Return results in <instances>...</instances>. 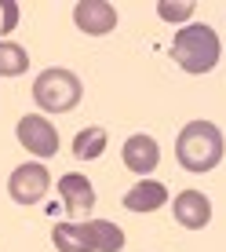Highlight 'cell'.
I'll list each match as a JSON object with an SVG mask.
<instances>
[{"mask_svg":"<svg viewBox=\"0 0 226 252\" xmlns=\"http://www.w3.org/2000/svg\"><path fill=\"white\" fill-rule=\"evenodd\" d=\"M51 241H55L58 252H91L88 249V238H84V230H81V223H55Z\"/></svg>","mask_w":226,"mask_h":252,"instance_id":"4fadbf2b","label":"cell"},{"mask_svg":"<svg viewBox=\"0 0 226 252\" xmlns=\"http://www.w3.org/2000/svg\"><path fill=\"white\" fill-rule=\"evenodd\" d=\"M58 194H62V205H66V212L73 216V220H81V216H88L95 208V187L81 172H66V176L58 179Z\"/></svg>","mask_w":226,"mask_h":252,"instance_id":"ba28073f","label":"cell"},{"mask_svg":"<svg viewBox=\"0 0 226 252\" xmlns=\"http://www.w3.org/2000/svg\"><path fill=\"white\" fill-rule=\"evenodd\" d=\"M171 208H175V220L186 230H204L208 220H212V201H208L201 190H182Z\"/></svg>","mask_w":226,"mask_h":252,"instance_id":"9c48e42d","label":"cell"},{"mask_svg":"<svg viewBox=\"0 0 226 252\" xmlns=\"http://www.w3.org/2000/svg\"><path fill=\"white\" fill-rule=\"evenodd\" d=\"M157 15L161 19H168V22H179V19H190V15H194V4H168V0H161L157 4Z\"/></svg>","mask_w":226,"mask_h":252,"instance_id":"9a60e30c","label":"cell"},{"mask_svg":"<svg viewBox=\"0 0 226 252\" xmlns=\"http://www.w3.org/2000/svg\"><path fill=\"white\" fill-rule=\"evenodd\" d=\"M175 158L186 172H212L223 161V132L212 121H190L175 139Z\"/></svg>","mask_w":226,"mask_h":252,"instance_id":"6da1fadb","label":"cell"},{"mask_svg":"<svg viewBox=\"0 0 226 252\" xmlns=\"http://www.w3.org/2000/svg\"><path fill=\"white\" fill-rule=\"evenodd\" d=\"M219 33L212 30V26L204 22H194L186 26V30L175 33V40H171V59L186 69V73H208V69H215L219 63Z\"/></svg>","mask_w":226,"mask_h":252,"instance_id":"7a4b0ae2","label":"cell"},{"mask_svg":"<svg viewBox=\"0 0 226 252\" xmlns=\"http://www.w3.org/2000/svg\"><path fill=\"white\" fill-rule=\"evenodd\" d=\"M81 95H84L81 77L73 69H62V66H51L33 81V99L48 114H69V110H77L81 106Z\"/></svg>","mask_w":226,"mask_h":252,"instance_id":"3957f363","label":"cell"},{"mask_svg":"<svg viewBox=\"0 0 226 252\" xmlns=\"http://www.w3.org/2000/svg\"><path fill=\"white\" fill-rule=\"evenodd\" d=\"M168 201V187L157 183V179H142L124 194V208L128 212H157V208Z\"/></svg>","mask_w":226,"mask_h":252,"instance_id":"30bf717a","label":"cell"},{"mask_svg":"<svg viewBox=\"0 0 226 252\" xmlns=\"http://www.w3.org/2000/svg\"><path fill=\"white\" fill-rule=\"evenodd\" d=\"M48 187H51V176H48L44 164H37V161L19 164V168L11 172V179H7V194L19 205H37L40 197L48 194Z\"/></svg>","mask_w":226,"mask_h":252,"instance_id":"5b68a950","label":"cell"},{"mask_svg":"<svg viewBox=\"0 0 226 252\" xmlns=\"http://www.w3.org/2000/svg\"><path fill=\"white\" fill-rule=\"evenodd\" d=\"M106 150V132L102 128H81L73 139V158L77 161H95L99 154Z\"/></svg>","mask_w":226,"mask_h":252,"instance_id":"7c38bea8","label":"cell"},{"mask_svg":"<svg viewBox=\"0 0 226 252\" xmlns=\"http://www.w3.org/2000/svg\"><path fill=\"white\" fill-rule=\"evenodd\" d=\"M73 22L88 37H106V33L117 30V7L106 4V0H81L73 7Z\"/></svg>","mask_w":226,"mask_h":252,"instance_id":"8992f818","label":"cell"},{"mask_svg":"<svg viewBox=\"0 0 226 252\" xmlns=\"http://www.w3.org/2000/svg\"><path fill=\"white\" fill-rule=\"evenodd\" d=\"M84 238H88V249L91 252H120L124 249V230L110 220H91V223H81Z\"/></svg>","mask_w":226,"mask_h":252,"instance_id":"8fae6325","label":"cell"},{"mask_svg":"<svg viewBox=\"0 0 226 252\" xmlns=\"http://www.w3.org/2000/svg\"><path fill=\"white\" fill-rule=\"evenodd\" d=\"M26 69H29L26 48L11 44V40H0V77H22Z\"/></svg>","mask_w":226,"mask_h":252,"instance_id":"5bb4252c","label":"cell"},{"mask_svg":"<svg viewBox=\"0 0 226 252\" xmlns=\"http://www.w3.org/2000/svg\"><path fill=\"white\" fill-rule=\"evenodd\" d=\"M120 158H124V168L139 172V176H150L153 168L161 164V146L153 135H128L124 139V150H120Z\"/></svg>","mask_w":226,"mask_h":252,"instance_id":"52a82bcc","label":"cell"},{"mask_svg":"<svg viewBox=\"0 0 226 252\" xmlns=\"http://www.w3.org/2000/svg\"><path fill=\"white\" fill-rule=\"evenodd\" d=\"M15 135H19V143L33 158H55L58 154V132H55V125H51L48 117H40V114H26L19 121V128H15Z\"/></svg>","mask_w":226,"mask_h":252,"instance_id":"277c9868","label":"cell"}]
</instances>
